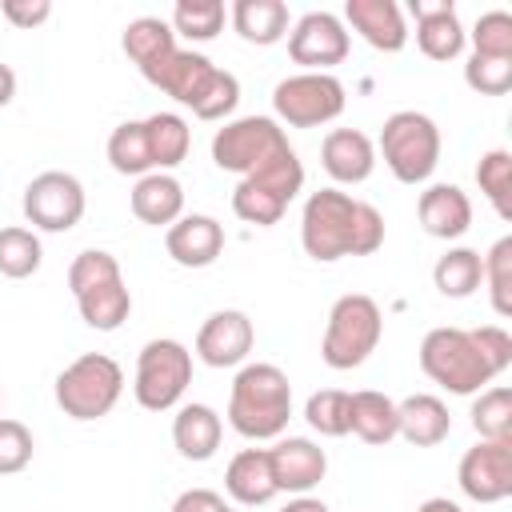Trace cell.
<instances>
[{
    "label": "cell",
    "instance_id": "obj_1",
    "mask_svg": "<svg viewBox=\"0 0 512 512\" xmlns=\"http://www.w3.org/2000/svg\"><path fill=\"white\" fill-rule=\"evenodd\" d=\"M300 244L320 264L344 256H372L384 244V216L340 188H320L304 200Z\"/></svg>",
    "mask_w": 512,
    "mask_h": 512
},
{
    "label": "cell",
    "instance_id": "obj_2",
    "mask_svg": "<svg viewBox=\"0 0 512 512\" xmlns=\"http://www.w3.org/2000/svg\"><path fill=\"white\" fill-rule=\"evenodd\" d=\"M292 420V384L276 364H244L228 392V424L244 440H276Z\"/></svg>",
    "mask_w": 512,
    "mask_h": 512
},
{
    "label": "cell",
    "instance_id": "obj_3",
    "mask_svg": "<svg viewBox=\"0 0 512 512\" xmlns=\"http://www.w3.org/2000/svg\"><path fill=\"white\" fill-rule=\"evenodd\" d=\"M148 84L168 92L176 104L192 108L200 120H224L240 104V80L192 48H176Z\"/></svg>",
    "mask_w": 512,
    "mask_h": 512
},
{
    "label": "cell",
    "instance_id": "obj_4",
    "mask_svg": "<svg viewBox=\"0 0 512 512\" xmlns=\"http://www.w3.org/2000/svg\"><path fill=\"white\" fill-rule=\"evenodd\" d=\"M68 288L76 296L80 320L96 332H116L132 312V292L124 284V272L116 256L104 248H84L68 264Z\"/></svg>",
    "mask_w": 512,
    "mask_h": 512
},
{
    "label": "cell",
    "instance_id": "obj_5",
    "mask_svg": "<svg viewBox=\"0 0 512 512\" xmlns=\"http://www.w3.org/2000/svg\"><path fill=\"white\" fill-rule=\"evenodd\" d=\"M420 368L452 396H476L496 380V368L484 360L468 328H432L420 340Z\"/></svg>",
    "mask_w": 512,
    "mask_h": 512
},
{
    "label": "cell",
    "instance_id": "obj_6",
    "mask_svg": "<svg viewBox=\"0 0 512 512\" xmlns=\"http://www.w3.org/2000/svg\"><path fill=\"white\" fill-rule=\"evenodd\" d=\"M384 336V316H380V304L364 292H348L332 304L328 312V324H324V340H320V360L336 372H348V368H360L376 344Z\"/></svg>",
    "mask_w": 512,
    "mask_h": 512
},
{
    "label": "cell",
    "instance_id": "obj_7",
    "mask_svg": "<svg viewBox=\"0 0 512 512\" xmlns=\"http://www.w3.org/2000/svg\"><path fill=\"white\" fill-rule=\"evenodd\" d=\"M380 156L400 184H424L440 164V128L416 108H400L380 128Z\"/></svg>",
    "mask_w": 512,
    "mask_h": 512
},
{
    "label": "cell",
    "instance_id": "obj_8",
    "mask_svg": "<svg viewBox=\"0 0 512 512\" xmlns=\"http://www.w3.org/2000/svg\"><path fill=\"white\" fill-rule=\"evenodd\" d=\"M52 392H56V404L64 416L100 420L116 408V400L124 392V368L104 352H84L56 376Z\"/></svg>",
    "mask_w": 512,
    "mask_h": 512
},
{
    "label": "cell",
    "instance_id": "obj_9",
    "mask_svg": "<svg viewBox=\"0 0 512 512\" xmlns=\"http://www.w3.org/2000/svg\"><path fill=\"white\" fill-rule=\"evenodd\" d=\"M192 384V352L172 340V336H156L140 348L136 356V404L148 412H168L180 404V396Z\"/></svg>",
    "mask_w": 512,
    "mask_h": 512
},
{
    "label": "cell",
    "instance_id": "obj_10",
    "mask_svg": "<svg viewBox=\"0 0 512 512\" xmlns=\"http://www.w3.org/2000/svg\"><path fill=\"white\" fill-rule=\"evenodd\" d=\"M348 104L344 84L332 72H296L272 88V112L288 128H320Z\"/></svg>",
    "mask_w": 512,
    "mask_h": 512
},
{
    "label": "cell",
    "instance_id": "obj_11",
    "mask_svg": "<svg viewBox=\"0 0 512 512\" xmlns=\"http://www.w3.org/2000/svg\"><path fill=\"white\" fill-rule=\"evenodd\" d=\"M284 148H288V136L272 116H240V120H228L224 128H216V136H212L216 168L240 172V176H252L264 160H272Z\"/></svg>",
    "mask_w": 512,
    "mask_h": 512
},
{
    "label": "cell",
    "instance_id": "obj_12",
    "mask_svg": "<svg viewBox=\"0 0 512 512\" xmlns=\"http://www.w3.org/2000/svg\"><path fill=\"white\" fill-rule=\"evenodd\" d=\"M84 184L72 176V172H60V168H48L40 176L28 180L24 188V220L32 224V232H68L80 224L84 216Z\"/></svg>",
    "mask_w": 512,
    "mask_h": 512
},
{
    "label": "cell",
    "instance_id": "obj_13",
    "mask_svg": "<svg viewBox=\"0 0 512 512\" xmlns=\"http://www.w3.org/2000/svg\"><path fill=\"white\" fill-rule=\"evenodd\" d=\"M352 40L336 12H304L288 32V56L304 72H328L348 56Z\"/></svg>",
    "mask_w": 512,
    "mask_h": 512
},
{
    "label": "cell",
    "instance_id": "obj_14",
    "mask_svg": "<svg viewBox=\"0 0 512 512\" xmlns=\"http://www.w3.org/2000/svg\"><path fill=\"white\" fill-rule=\"evenodd\" d=\"M460 492L476 504H500L512 496V440H480L460 456Z\"/></svg>",
    "mask_w": 512,
    "mask_h": 512
},
{
    "label": "cell",
    "instance_id": "obj_15",
    "mask_svg": "<svg viewBox=\"0 0 512 512\" xmlns=\"http://www.w3.org/2000/svg\"><path fill=\"white\" fill-rule=\"evenodd\" d=\"M252 344H256V328H252L248 312H240V308L212 312L200 324V332H196V356L208 368H236V364H244Z\"/></svg>",
    "mask_w": 512,
    "mask_h": 512
},
{
    "label": "cell",
    "instance_id": "obj_16",
    "mask_svg": "<svg viewBox=\"0 0 512 512\" xmlns=\"http://www.w3.org/2000/svg\"><path fill=\"white\" fill-rule=\"evenodd\" d=\"M268 464L276 492H296V496H308L328 472L324 448L312 444L308 436H276V444L268 448Z\"/></svg>",
    "mask_w": 512,
    "mask_h": 512
},
{
    "label": "cell",
    "instance_id": "obj_17",
    "mask_svg": "<svg viewBox=\"0 0 512 512\" xmlns=\"http://www.w3.org/2000/svg\"><path fill=\"white\" fill-rule=\"evenodd\" d=\"M408 12L416 20V44L428 60H456L464 52L468 32L452 0H412Z\"/></svg>",
    "mask_w": 512,
    "mask_h": 512
},
{
    "label": "cell",
    "instance_id": "obj_18",
    "mask_svg": "<svg viewBox=\"0 0 512 512\" xmlns=\"http://www.w3.org/2000/svg\"><path fill=\"white\" fill-rule=\"evenodd\" d=\"M164 248L180 268H208L224 252V224L204 212H188L168 228Z\"/></svg>",
    "mask_w": 512,
    "mask_h": 512
},
{
    "label": "cell",
    "instance_id": "obj_19",
    "mask_svg": "<svg viewBox=\"0 0 512 512\" xmlns=\"http://www.w3.org/2000/svg\"><path fill=\"white\" fill-rule=\"evenodd\" d=\"M420 228L436 240H460L472 228V200L460 184H428L416 200Z\"/></svg>",
    "mask_w": 512,
    "mask_h": 512
},
{
    "label": "cell",
    "instance_id": "obj_20",
    "mask_svg": "<svg viewBox=\"0 0 512 512\" xmlns=\"http://www.w3.org/2000/svg\"><path fill=\"white\" fill-rule=\"evenodd\" d=\"M320 164L336 184H364L376 168V144L360 128H332L320 144Z\"/></svg>",
    "mask_w": 512,
    "mask_h": 512
},
{
    "label": "cell",
    "instance_id": "obj_21",
    "mask_svg": "<svg viewBox=\"0 0 512 512\" xmlns=\"http://www.w3.org/2000/svg\"><path fill=\"white\" fill-rule=\"evenodd\" d=\"M344 20L376 48V52H400L408 44V24L396 0H348Z\"/></svg>",
    "mask_w": 512,
    "mask_h": 512
},
{
    "label": "cell",
    "instance_id": "obj_22",
    "mask_svg": "<svg viewBox=\"0 0 512 512\" xmlns=\"http://www.w3.org/2000/svg\"><path fill=\"white\" fill-rule=\"evenodd\" d=\"M120 48H124V56L140 68V76L152 80V76L168 64V56L176 52V32H172V24L160 20V16H140V20H132V24L124 28Z\"/></svg>",
    "mask_w": 512,
    "mask_h": 512
},
{
    "label": "cell",
    "instance_id": "obj_23",
    "mask_svg": "<svg viewBox=\"0 0 512 512\" xmlns=\"http://www.w3.org/2000/svg\"><path fill=\"white\" fill-rule=\"evenodd\" d=\"M132 216L152 228H172L184 216V184L172 172H148L132 188Z\"/></svg>",
    "mask_w": 512,
    "mask_h": 512
},
{
    "label": "cell",
    "instance_id": "obj_24",
    "mask_svg": "<svg viewBox=\"0 0 512 512\" xmlns=\"http://www.w3.org/2000/svg\"><path fill=\"white\" fill-rule=\"evenodd\" d=\"M224 436V420L212 404H180L172 420V444L184 460H212Z\"/></svg>",
    "mask_w": 512,
    "mask_h": 512
},
{
    "label": "cell",
    "instance_id": "obj_25",
    "mask_svg": "<svg viewBox=\"0 0 512 512\" xmlns=\"http://www.w3.org/2000/svg\"><path fill=\"white\" fill-rule=\"evenodd\" d=\"M452 432V416L440 396L416 392L396 404V436H404L412 448H432Z\"/></svg>",
    "mask_w": 512,
    "mask_h": 512
},
{
    "label": "cell",
    "instance_id": "obj_26",
    "mask_svg": "<svg viewBox=\"0 0 512 512\" xmlns=\"http://www.w3.org/2000/svg\"><path fill=\"white\" fill-rule=\"evenodd\" d=\"M224 488L236 504L244 508H260L276 496V480H272V464H268V448H244L228 460L224 468Z\"/></svg>",
    "mask_w": 512,
    "mask_h": 512
},
{
    "label": "cell",
    "instance_id": "obj_27",
    "mask_svg": "<svg viewBox=\"0 0 512 512\" xmlns=\"http://www.w3.org/2000/svg\"><path fill=\"white\" fill-rule=\"evenodd\" d=\"M348 432H356L364 444L384 448L396 440V400L372 388H360L348 396Z\"/></svg>",
    "mask_w": 512,
    "mask_h": 512
},
{
    "label": "cell",
    "instance_id": "obj_28",
    "mask_svg": "<svg viewBox=\"0 0 512 512\" xmlns=\"http://www.w3.org/2000/svg\"><path fill=\"white\" fill-rule=\"evenodd\" d=\"M232 28L248 44H280L288 36V4L284 0H236L232 4Z\"/></svg>",
    "mask_w": 512,
    "mask_h": 512
},
{
    "label": "cell",
    "instance_id": "obj_29",
    "mask_svg": "<svg viewBox=\"0 0 512 512\" xmlns=\"http://www.w3.org/2000/svg\"><path fill=\"white\" fill-rule=\"evenodd\" d=\"M144 132H148V148H152V168L156 172L176 168L192 148V128H188V120L180 112H152L144 120Z\"/></svg>",
    "mask_w": 512,
    "mask_h": 512
},
{
    "label": "cell",
    "instance_id": "obj_30",
    "mask_svg": "<svg viewBox=\"0 0 512 512\" xmlns=\"http://www.w3.org/2000/svg\"><path fill=\"white\" fill-rule=\"evenodd\" d=\"M432 284H436V292L448 296V300L472 296V292L484 284V260H480V252H476V248H448V252L436 260V268H432Z\"/></svg>",
    "mask_w": 512,
    "mask_h": 512
},
{
    "label": "cell",
    "instance_id": "obj_31",
    "mask_svg": "<svg viewBox=\"0 0 512 512\" xmlns=\"http://www.w3.org/2000/svg\"><path fill=\"white\" fill-rule=\"evenodd\" d=\"M108 164L120 172V176H148L156 172L152 168V148H148V132H144V120H124L112 128L108 136Z\"/></svg>",
    "mask_w": 512,
    "mask_h": 512
},
{
    "label": "cell",
    "instance_id": "obj_32",
    "mask_svg": "<svg viewBox=\"0 0 512 512\" xmlns=\"http://www.w3.org/2000/svg\"><path fill=\"white\" fill-rule=\"evenodd\" d=\"M44 260V248H40V236L24 224H8L0 228V276L8 280H24L40 268Z\"/></svg>",
    "mask_w": 512,
    "mask_h": 512
},
{
    "label": "cell",
    "instance_id": "obj_33",
    "mask_svg": "<svg viewBox=\"0 0 512 512\" xmlns=\"http://www.w3.org/2000/svg\"><path fill=\"white\" fill-rule=\"evenodd\" d=\"M168 24L184 40H196V44L216 40L220 28H224V4L220 0H176Z\"/></svg>",
    "mask_w": 512,
    "mask_h": 512
},
{
    "label": "cell",
    "instance_id": "obj_34",
    "mask_svg": "<svg viewBox=\"0 0 512 512\" xmlns=\"http://www.w3.org/2000/svg\"><path fill=\"white\" fill-rule=\"evenodd\" d=\"M476 184L488 196V204L496 208L500 220H512V152L508 148H492L480 156L476 164Z\"/></svg>",
    "mask_w": 512,
    "mask_h": 512
},
{
    "label": "cell",
    "instance_id": "obj_35",
    "mask_svg": "<svg viewBox=\"0 0 512 512\" xmlns=\"http://www.w3.org/2000/svg\"><path fill=\"white\" fill-rule=\"evenodd\" d=\"M472 428L480 440H512V392L504 384L484 388L472 400Z\"/></svg>",
    "mask_w": 512,
    "mask_h": 512
},
{
    "label": "cell",
    "instance_id": "obj_36",
    "mask_svg": "<svg viewBox=\"0 0 512 512\" xmlns=\"http://www.w3.org/2000/svg\"><path fill=\"white\" fill-rule=\"evenodd\" d=\"M484 260V284L496 316H512V236H500Z\"/></svg>",
    "mask_w": 512,
    "mask_h": 512
},
{
    "label": "cell",
    "instance_id": "obj_37",
    "mask_svg": "<svg viewBox=\"0 0 512 512\" xmlns=\"http://www.w3.org/2000/svg\"><path fill=\"white\" fill-rule=\"evenodd\" d=\"M348 396L352 392H340V388L312 392L308 404H304L308 428L320 432V436H348Z\"/></svg>",
    "mask_w": 512,
    "mask_h": 512
},
{
    "label": "cell",
    "instance_id": "obj_38",
    "mask_svg": "<svg viewBox=\"0 0 512 512\" xmlns=\"http://www.w3.org/2000/svg\"><path fill=\"white\" fill-rule=\"evenodd\" d=\"M232 212H236L240 220H248V224L268 228V224H276V220L288 212V204H284L276 192H268V188H260V184H252V180H240L236 192H232Z\"/></svg>",
    "mask_w": 512,
    "mask_h": 512
},
{
    "label": "cell",
    "instance_id": "obj_39",
    "mask_svg": "<svg viewBox=\"0 0 512 512\" xmlns=\"http://www.w3.org/2000/svg\"><path fill=\"white\" fill-rule=\"evenodd\" d=\"M468 36H472V52H476V56L512 60V16H508V12H500V8L484 12Z\"/></svg>",
    "mask_w": 512,
    "mask_h": 512
},
{
    "label": "cell",
    "instance_id": "obj_40",
    "mask_svg": "<svg viewBox=\"0 0 512 512\" xmlns=\"http://www.w3.org/2000/svg\"><path fill=\"white\" fill-rule=\"evenodd\" d=\"M464 84L480 96H504L512 88V60H500V56H468L464 64Z\"/></svg>",
    "mask_w": 512,
    "mask_h": 512
},
{
    "label": "cell",
    "instance_id": "obj_41",
    "mask_svg": "<svg viewBox=\"0 0 512 512\" xmlns=\"http://www.w3.org/2000/svg\"><path fill=\"white\" fill-rule=\"evenodd\" d=\"M32 432L20 420L0 416V476H16L32 464Z\"/></svg>",
    "mask_w": 512,
    "mask_h": 512
},
{
    "label": "cell",
    "instance_id": "obj_42",
    "mask_svg": "<svg viewBox=\"0 0 512 512\" xmlns=\"http://www.w3.org/2000/svg\"><path fill=\"white\" fill-rule=\"evenodd\" d=\"M472 332V340H476V348L484 352V360L496 368V376L512 364V336L500 328V324H484V328H468Z\"/></svg>",
    "mask_w": 512,
    "mask_h": 512
},
{
    "label": "cell",
    "instance_id": "obj_43",
    "mask_svg": "<svg viewBox=\"0 0 512 512\" xmlns=\"http://www.w3.org/2000/svg\"><path fill=\"white\" fill-rule=\"evenodd\" d=\"M0 12H4V20H8L12 28L32 32V28H40V24L52 16V4H48V0H4Z\"/></svg>",
    "mask_w": 512,
    "mask_h": 512
},
{
    "label": "cell",
    "instance_id": "obj_44",
    "mask_svg": "<svg viewBox=\"0 0 512 512\" xmlns=\"http://www.w3.org/2000/svg\"><path fill=\"white\" fill-rule=\"evenodd\" d=\"M220 508H224V496L212 488H188L172 500V512H220Z\"/></svg>",
    "mask_w": 512,
    "mask_h": 512
},
{
    "label": "cell",
    "instance_id": "obj_45",
    "mask_svg": "<svg viewBox=\"0 0 512 512\" xmlns=\"http://www.w3.org/2000/svg\"><path fill=\"white\" fill-rule=\"evenodd\" d=\"M280 512H332L324 500H316V496H296V500H288Z\"/></svg>",
    "mask_w": 512,
    "mask_h": 512
},
{
    "label": "cell",
    "instance_id": "obj_46",
    "mask_svg": "<svg viewBox=\"0 0 512 512\" xmlns=\"http://www.w3.org/2000/svg\"><path fill=\"white\" fill-rule=\"evenodd\" d=\"M12 96H16V72L0 60V108H4V104H12Z\"/></svg>",
    "mask_w": 512,
    "mask_h": 512
},
{
    "label": "cell",
    "instance_id": "obj_47",
    "mask_svg": "<svg viewBox=\"0 0 512 512\" xmlns=\"http://www.w3.org/2000/svg\"><path fill=\"white\" fill-rule=\"evenodd\" d=\"M416 512H464V508H460L456 500H448V496H428Z\"/></svg>",
    "mask_w": 512,
    "mask_h": 512
},
{
    "label": "cell",
    "instance_id": "obj_48",
    "mask_svg": "<svg viewBox=\"0 0 512 512\" xmlns=\"http://www.w3.org/2000/svg\"><path fill=\"white\" fill-rule=\"evenodd\" d=\"M220 512H236V508H228V504H224V508H220Z\"/></svg>",
    "mask_w": 512,
    "mask_h": 512
}]
</instances>
